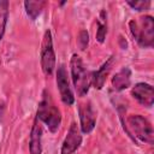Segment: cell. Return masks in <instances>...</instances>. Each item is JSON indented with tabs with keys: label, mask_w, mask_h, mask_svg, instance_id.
Returning a JSON list of instances; mask_svg holds the SVG:
<instances>
[{
	"label": "cell",
	"mask_w": 154,
	"mask_h": 154,
	"mask_svg": "<svg viewBox=\"0 0 154 154\" xmlns=\"http://www.w3.org/2000/svg\"><path fill=\"white\" fill-rule=\"evenodd\" d=\"M36 118L45 123L51 132H57L60 124H61V113L59 108L53 102L51 94L45 90L42 94V99L37 107V114Z\"/></svg>",
	"instance_id": "obj_1"
},
{
	"label": "cell",
	"mask_w": 154,
	"mask_h": 154,
	"mask_svg": "<svg viewBox=\"0 0 154 154\" xmlns=\"http://www.w3.org/2000/svg\"><path fill=\"white\" fill-rule=\"evenodd\" d=\"M130 31L136 42L143 47L149 48L154 45V19L152 16H142L129 23Z\"/></svg>",
	"instance_id": "obj_2"
},
{
	"label": "cell",
	"mask_w": 154,
	"mask_h": 154,
	"mask_svg": "<svg viewBox=\"0 0 154 154\" xmlns=\"http://www.w3.org/2000/svg\"><path fill=\"white\" fill-rule=\"evenodd\" d=\"M70 69H71V78L75 85V89L79 96H84L88 94L91 78L90 73L87 71L82 58L78 54H72L70 60Z\"/></svg>",
	"instance_id": "obj_3"
},
{
	"label": "cell",
	"mask_w": 154,
	"mask_h": 154,
	"mask_svg": "<svg viewBox=\"0 0 154 154\" xmlns=\"http://www.w3.org/2000/svg\"><path fill=\"white\" fill-rule=\"evenodd\" d=\"M126 128L129 129L130 134L134 135L140 141L153 144L154 142V131L150 122L140 114L129 116L126 119Z\"/></svg>",
	"instance_id": "obj_4"
},
{
	"label": "cell",
	"mask_w": 154,
	"mask_h": 154,
	"mask_svg": "<svg viewBox=\"0 0 154 154\" xmlns=\"http://www.w3.org/2000/svg\"><path fill=\"white\" fill-rule=\"evenodd\" d=\"M41 67L46 76H51L55 69V53L53 48L52 34L49 30L45 31L42 43H41Z\"/></svg>",
	"instance_id": "obj_5"
},
{
	"label": "cell",
	"mask_w": 154,
	"mask_h": 154,
	"mask_svg": "<svg viewBox=\"0 0 154 154\" xmlns=\"http://www.w3.org/2000/svg\"><path fill=\"white\" fill-rule=\"evenodd\" d=\"M57 85H58V89L60 93L61 101L67 106L72 105L75 102V96H73V93L71 90L67 71H66L64 65H60L57 70Z\"/></svg>",
	"instance_id": "obj_6"
},
{
	"label": "cell",
	"mask_w": 154,
	"mask_h": 154,
	"mask_svg": "<svg viewBox=\"0 0 154 154\" xmlns=\"http://www.w3.org/2000/svg\"><path fill=\"white\" fill-rule=\"evenodd\" d=\"M79 122H81V131L83 134H89L95 128L96 123V112L93 108L90 101L82 102L78 106Z\"/></svg>",
	"instance_id": "obj_7"
},
{
	"label": "cell",
	"mask_w": 154,
	"mask_h": 154,
	"mask_svg": "<svg viewBox=\"0 0 154 154\" xmlns=\"http://www.w3.org/2000/svg\"><path fill=\"white\" fill-rule=\"evenodd\" d=\"M81 143H82L81 131H79L77 124L75 122H72L71 125H70V129L66 134V137H65V140L61 144L60 153L61 154H72L78 149Z\"/></svg>",
	"instance_id": "obj_8"
},
{
	"label": "cell",
	"mask_w": 154,
	"mask_h": 154,
	"mask_svg": "<svg viewBox=\"0 0 154 154\" xmlns=\"http://www.w3.org/2000/svg\"><path fill=\"white\" fill-rule=\"evenodd\" d=\"M132 97L146 107H152L154 102V89L148 83H137L131 89Z\"/></svg>",
	"instance_id": "obj_9"
},
{
	"label": "cell",
	"mask_w": 154,
	"mask_h": 154,
	"mask_svg": "<svg viewBox=\"0 0 154 154\" xmlns=\"http://www.w3.org/2000/svg\"><path fill=\"white\" fill-rule=\"evenodd\" d=\"M113 63H114V57H109L101 66L99 70L96 71H93L90 73V78H91V84L96 88V89H102V87L105 85V82H106V78L113 66Z\"/></svg>",
	"instance_id": "obj_10"
},
{
	"label": "cell",
	"mask_w": 154,
	"mask_h": 154,
	"mask_svg": "<svg viewBox=\"0 0 154 154\" xmlns=\"http://www.w3.org/2000/svg\"><path fill=\"white\" fill-rule=\"evenodd\" d=\"M42 126L38 123V119L35 118L34 125L30 132V142H29V150L30 154H41L42 152Z\"/></svg>",
	"instance_id": "obj_11"
},
{
	"label": "cell",
	"mask_w": 154,
	"mask_h": 154,
	"mask_svg": "<svg viewBox=\"0 0 154 154\" xmlns=\"http://www.w3.org/2000/svg\"><path fill=\"white\" fill-rule=\"evenodd\" d=\"M130 82H131V71L129 67H123L120 71H118L113 77H112V87L113 89L122 91L126 88L130 87Z\"/></svg>",
	"instance_id": "obj_12"
},
{
	"label": "cell",
	"mask_w": 154,
	"mask_h": 154,
	"mask_svg": "<svg viewBox=\"0 0 154 154\" xmlns=\"http://www.w3.org/2000/svg\"><path fill=\"white\" fill-rule=\"evenodd\" d=\"M45 5H46L45 1H32V0H29V1L24 2V7H25V11H26V14L32 20H35L38 17V14L42 12Z\"/></svg>",
	"instance_id": "obj_13"
},
{
	"label": "cell",
	"mask_w": 154,
	"mask_h": 154,
	"mask_svg": "<svg viewBox=\"0 0 154 154\" xmlns=\"http://www.w3.org/2000/svg\"><path fill=\"white\" fill-rule=\"evenodd\" d=\"M8 1L7 0H0V42L4 37L7 19H8Z\"/></svg>",
	"instance_id": "obj_14"
},
{
	"label": "cell",
	"mask_w": 154,
	"mask_h": 154,
	"mask_svg": "<svg viewBox=\"0 0 154 154\" xmlns=\"http://www.w3.org/2000/svg\"><path fill=\"white\" fill-rule=\"evenodd\" d=\"M107 14L105 11L100 12V17L97 19V31H96V40L102 43L106 38V34H107Z\"/></svg>",
	"instance_id": "obj_15"
},
{
	"label": "cell",
	"mask_w": 154,
	"mask_h": 154,
	"mask_svg": "<svg viewBox=\"0 0 154 154\" xmlns=\"http://www.w3.org/2000/svg\"><path fill=\"white\" fill-rule=\"evenodd\" d=\"M126 4L131 7V8H134V10H136V11H147L149 7H150V1H148V0H138V1H126Z\"/></svg>",
	"instance_id": "obj_16"
},
{
	"label": "cell",
	"mask_w": 154,
	"mask_h": 154,
	"mask_svg": "<svg viewBox=\"0 0 154 154\" xmlns=\"http://www.w3.org/2000/svg\"><path fill=\"white\" fill-rule=\"evenodd\" d=\"M88 43H89V35H88V32H87L85 30L79 31L78 37H77V45H78V47H79L82 51H84V49L87 48Z\"/></svg>",
	"instance_id": "obj_17"
}]
</instances>
